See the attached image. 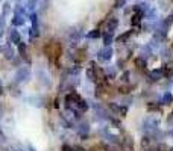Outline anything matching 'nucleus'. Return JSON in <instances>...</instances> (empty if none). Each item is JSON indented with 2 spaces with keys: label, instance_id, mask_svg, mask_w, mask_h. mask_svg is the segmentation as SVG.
I'll return each mask as SVG.
<instances>
[{
  "label": "nucleus",
  "instance_id": "nucleus-2",
  "mask_svg": "<svg viewBox=\"0 0 173 151\" xmlns=\"http://www.w3.org/2000/svg\"><path fill=\"white\" fill-rule=\"evenodd\" d=\"M140 20H141V14H140L138 11H135V14H134V17H132V24L137 26V24L140 23Z\"/></svg>",
  "mask_w": 173,
  "mask_h": 151
},
{
  "label": "nucleus",
  "instance_id": "nucleus-1",
  "mask_svg": "<svg viewBox=\"0 0 173 151\" xmlns=\"http://www.w3.org/2000/svg\"><path fill=\"white\" fill-rule=\"evenodd\" d=\"M44 53L47 54V58L52 61V62H56L59 58H61V53H62V47L58 41H50L46 47H44Z\"/></svg>",
  "mask_w": 173,
  "mask_h": 151
}]
</instances>
